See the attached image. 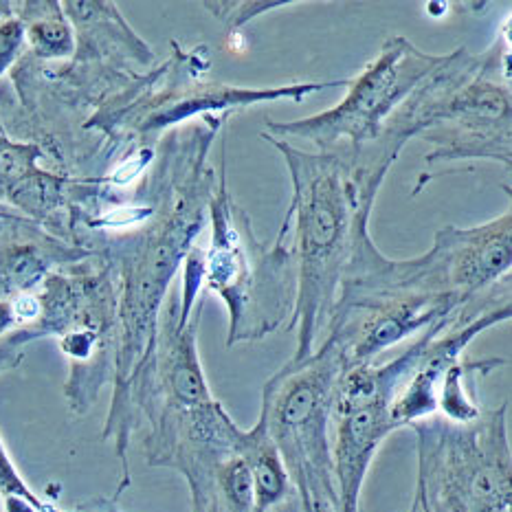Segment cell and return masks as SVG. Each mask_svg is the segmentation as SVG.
Listing matches in <instances>:
<instances>
[{"instance_id": "obj_1", "label": "cell", "mask_w": 512, "mask_h": 512, "mask_svg": "<svg viewBox=\"0 0 512 512\" xmlns=\"http://www.w3.org/2000/svg\"><path fill=\"white\" fill-rule=\"evenodd\" d=\"M225 119L207 115L203 124L176 130L163 141L161 196L148 225L121 242V293L117 295L115 396L104 438H115L117 455L130 475L126 449L135 431L130 400L146 370L157 339L159 317L172 277L205 227L209 200L216 189V172L207 152Z\"/></svg>"}, {"instance_id": "obj_2", "label": "cell", "mask_w": 512, "mask_h": 512, "mask_svg": "<svg viewBox=\"0 0 512 512\" xmlns=\"http://www.w3.org/2000/svg\"><path fill=\"white\" fill-rule=\"evenodd\" d=\"M262 139L282 154L293 183L277 238L295 264L297 293L288 328L297 330V361L317 350L345 275L370 240L374 198L400 150L385 139L359 152H304L288 141Z\"/></svg>"}, {"instance_id": "obj_3", "label": "cell", "mask_w": 512, "mask_h": 512, "mask_svg": "<svg viewBox=\"0 0 512 512\" xmlns=\"http://www.w3.org/2000/svg\"><path fill=\"white\" fill-rule=\"evenodd\" d=\"M398 150L411 137L431 141L427 165L486 159L510 165V42L484 55L460 47L411 93L383 128Z\"/></svg>"}, {"instance_id": "obj_4", "label": "cell", "mask_w": 512, "mask_h": 512, "mask_svg": "<svg viewBox=\"0 0 512 512\" xmlns=\"http://www.w3.org/2000/svg\"><path fill=\"white\" fill-rule=\"evenodd\" d=\"M350 361L326 337L306 359H291L264 385L260 420L275 442L302 512H341L330 416Z\"/></svg>"}, {"instance_id": "obj_5", "label": "cell", "mask_w": 512, "mask_h": 512, "mask_svg": "<svg viewBox=\"0 0 512 512\" xmlns=\"http://www.w3.org/2000/svg\"><path fill=\"white\" fill-rule=\"evenodd\" d=\"M207 216L211 242L205 251V284L227 304V345L273 335L293 315L295 264L280 238L271 247L255 236L249 214L229 192L227 157H222Z\"/></svg>"}, {"instance_id": "obj_6", "label": "cell", "mask_w": 512, "mask_h": 512, "mask_svg": "<svg viewBox=\"0 0 512 512\" xmlns=\"http://www.w3.org/2000/svg\"><path fill=\"white\" fill-rule=\"evenodd\" d=\"M411 429L418 436L416 497L427 512H510L508 400L464 425L431 416Z\"/></svg>"}, {"instance_id": "obj_7", "label": "cell", "mask_w": 512, "mask_h": 512, "mask_svg": "<svg viewBox=\"0 0 512 512\" xmlns=\"http://www.w3.org/2000/svg\"><path fill=\"white\" fill-rule=\"evenodd\" d=\"M510 240V211L469 229L447 225L436 233L433 247L414 260L387 258L370 238L341 288L473 299L510 275Z\"/></svg>"}, {"instance_id": "obj_8", "label": "cell", "mask_w": 512, "mask_h": 512, "mask_svg": "<svg viewBox=\"0 0 512 512\" xmlns=\"http://www.w3.org/2000/svg\"><path fill=\"white\" fill-rule=\"evenodd\" d=\"M38 302L40 317L31 326L40 337L60 339L71 361L66 398L75 414H86L115 374L117 293L110 266L80 264L71 271H53L42 282Z\"/></svg>"}, {"instance_id": "obj_9", "label": "cell", "mask_w": 512, "mask_h": 512, "mask_svg": "<svg viewBox=\"0 0 512 512\" xmlns=\"http://www.w3.org/2000/svg\"><path fill=\"white\" fill-rule=\"evenodd\" d=\"M442 58L396 36L359 75L345 80L348 95L339 106L299 121H269L264 135L280 141L304 139L317 152H359L381 139L389 117L438 69Z\"/></svg>"}, {"instance_id": "obj_10", "label": "cell", "mask_w": 512, "mask_h": 512, "mask_svg": "<svg viewBox=\"0 0 512 512\" xmlns=\"http://www.w3.org/2000/svg\"><path fill=\"white\" fill-rule=\"evenodd\" d=\"M427 330L385 365L361 363L343 374L330 416V447L341 512H359L361 491L376 451L389 433L394 400L425 348Z\"/></svg>"}, {"instance_id": "obj_11", "label": "cell", "mask_w": 512, "mask_h": 512, "mask_svg": "<svg viewBox=\"0 0 512 512\" xmlns=\"http://www.w3.org/2000/svg\"><path fill=\"white\" fill-rule=\"evenodd\" d=\"M91 258V251L71 247L44 233L33 222L18 218L0 231V299H14L33 293L53 273L55 266L77 264Z\"/></svg>"}, {"instance_id": "obj_12", "label": "cell", "mask_w": 512, "mask_h": 512, "mask_svg": "<svg viewBox=\"0 0 512 512\" xmlns=\"http://www.w3.org/2000/svg\"><path fill=\"white\" fill-rule=\"evenodd\" d=\"M238 451L244 462L249 464V471L253 475L255 512H269L295 493L280 451H277L262 420H258V425L249 431L242 429Z\"/></svg>"}, {"instance_id": "obj_13", "label": "cell", "mask_w": 512, "mask_h": 512, "mask_svg": "<svg viewBox=\"0 0 512 512\" xmlns=\"http://www.w3.org/2000/svg\"><path fill=\"white\" fill-rule=\"evenodd\" d=\"M506 365L502 359H486V361H458L451 365V370L444 376L438 394V411H442V418L449 422H471L482 414V407L475 405L471 396V385L475 383L477 374H488L495 367Z\"/></svg>"}, {"instance_id": "obj_14", "label": "cell", "mask_w": 512, "mask_h": 512, "mask_svg": "<svg viewBox=\"0 0 512 512\" xmlns=\"http://www.w3.org/2000/svg\"><path fill=\"white\" fill-rule=\"evenodd\" d=\"M38 14L25 25V38L40 58H69L75 51V36L71 22L66 20L60 3H36Z\"/></svg>"}, {"instance_id": "obj_15", "label": "cell", "mask_w": 512, "mask_h": 512, "mask_svg": "<svg viewBox=\"0 0 512 512\" xmlns=\"http://www.w3.org/2000/svg\"><path fill=\"white\" fill-rule=\"evenodd\" d=\"M0 493H3L5 499L14 497V499H22V502L31 504L38 512H49V504H44L42 499L31 491V488L22 480L18 469L11 462L9 453L5 449L3 440H0Z\"/></svg>"}, {"instance_id": "obj_16", "label": "cell", "mask_w": 512, "mask_h": 512, "mask_svg": "<svg viewBox=\"0 0 512 512\" xmlns=\"http://www.w3.org/2000/svg\"><path fill=\"white\" fill-rule=\"evenodd\" d=\"M25 42V22L14 14L0 18V77L9 69Z\"/></svg>"}, {"instance_id": "obj_17", "label": "cell", "mask_w": 512, "mask_h": 512, "mask_svg": "<svg viewBox=\"0 0 512 512\" xmlns=\"http://www.w3.org/2000/svg\"><path fill=\"white\" fill-rule=\"evenodd\" d=\"M40 339V335L33 326H22L14 332H9L7 337L0 339V374L7 370H14L25 359V345Z\"/></svg>"}, {"instance_id": "obj_18", "label": "cell", "mask_w": 512, "mask_h": 512, "mask_svg": "<svg viewBox=\"0 0 512 512\" xmlns=\"http://www.w3.org/2000/svg\"><path fill=\"white\" fill-rule=\"evenodd\" d=\"M16 328L20 326L14 313V306H11V302H3V299H0V339L7 337L9 332H14Z\"/></svg>"}, {"instance_id": "obj_19", "label": "cell", "mask_w": 512, "mask_h": 512, "mask_svg": "<svg viewBox=\"0 0 512 512\" xmlns=\"http://www.w3.org/2000/svg\"><path fill=\"white\" fill-rule=\"evenodd\" d=\"M269 512H302V506H299V499H297V495L293 493L291 497L284 499V502H282L280 506L271 508Z\"/></svg>"}, {"instance_id": "obj_20", "label": "cell", "mask_w": 512, "mask_h": 512, "mask_svg": "<svg viewBox=\"0 0 512 512\" xmlns=\"http://www.w3.org/2000/svg\"><path fill=\"white\" fill-rule=\"evenodd\" d=\"M20 216H16V214H11V211H7V209H0V222H11V220H18Z\"/></svg>"}, {"instance_id": "obj_21", "label": "cell", "mask_w": 512, "mask_h": 512, "mask_svg": "<svg viewBox=\"0 0 512 512\" xmlns=\"http://www.w3.org/2000/svg\"><path fill=\"white\" fill-rule=\"evenodd\" d=\"M407 512H420V508H418V504H416V502H411V508H409Z\"/></svg>"}, {"instance_id": "obj_22", "label": "cell", "mask_w": 512, "mask_h": 512, "mask_svg": "<svg viewBox=\"0 0 512 512\" xmlns=\"http://www.w3.org/2000/svg\"><path fill=\"white\" fill-rule=\"evenodd\" d=\"M414 502H416V504H418V508H420V512H427V510H425V506H422V502H420V499H418V497H414Z\"/></svg>"}, {"instance_id": "obj_23", "label": "cell", "mask_w": 512, "mask_h": 512, "mask_svg": "<svg viewBox=\"0 0 512 512\" xmlns=\"http://www.w3.org/2000/svg\"><path fill=\"white\" fill-rule=\"evenodd\" d=\"M11 222H14V220H11ZM0 231H3V225H0Z\"/></svg>"}]
</instances>
